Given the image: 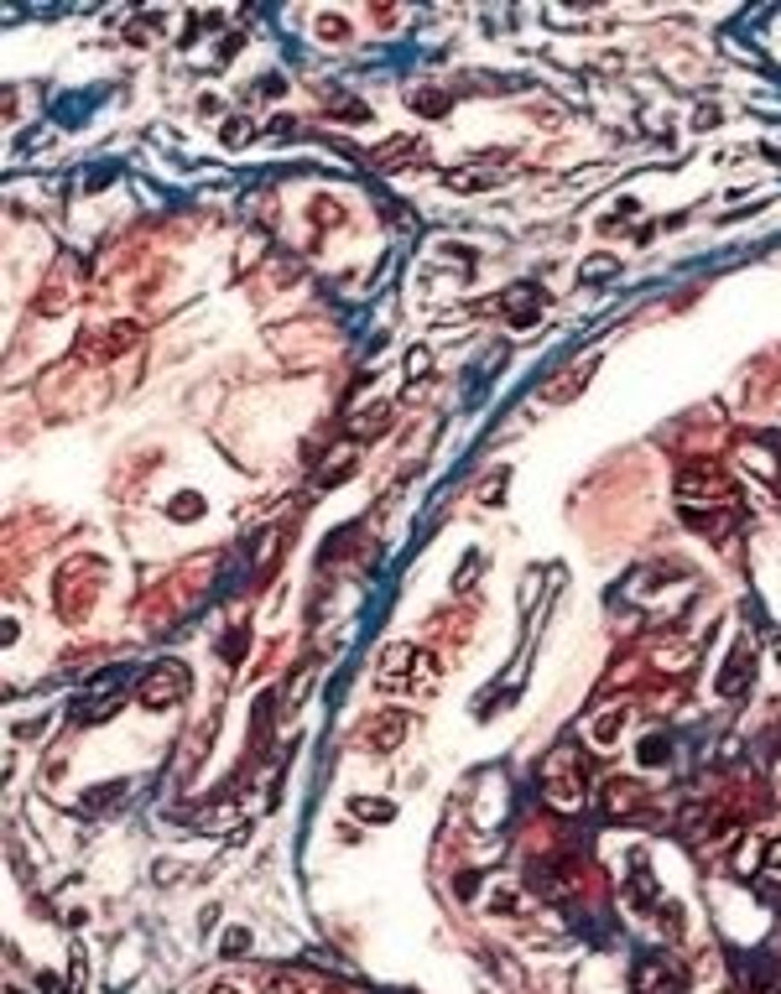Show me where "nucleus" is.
I'll return each instance as SVG.
<instances>
[{"label": "nucleus", "instance_id": "f257e3e1", "mask_svg": "<svg viewBox=\"0 0 781 994\" xmlns=\"http://www.w3.org/2000/svg\"><path fill=\"white\" fill-rule=\"evenodd\" d=\"M677 489H683V500H729V480L719 474V464H688L683 474H677Z\"/></svg>", "mask_w": 781, "mask_h": 994}, {"label": "nucleus", "instance_id": "f03ea898", "mask_svg": "<svg viewBox=\"0 0 781 994\" xmlns=\"http://www.w3.org/2000/svg\"><path fill=\"white\" fill-rule=\"evenodd\" d=\"M182 688H188V672H182V666H156V672L141 677L136 697H141L147 708H172V703L182 697Z\"/></svg>", "mask_w": 781, "mask_h": 994}, {"label": "nucleus", "instance_id": "7ed1b4c3", "mask_svg": "<svg viewBox=\"0 0 781 994\" xmlns=\"http://www.w3.org/2000/svg\"><path fill=\"white\" fill-rule=\"evenodd\" d=\"M635 990L641 994H677L683 990V973L672 964H661V958H646V964H635Z\"/></svg>", "mask_w": 781, "mask_h": 994}, {"label": "nucleus", "instance_id": "20e7f679", "mask_svg": "<svg viewBox=\"0 0 781 994\" xmlns=\"http://www.w3.org/2000/svg\"><path fill=\"white\" fill-rule=\"evenodd\" d=\"M422 662L417 646H407V640H396V646H386L381 651V666H375V677H381V688H401V677H407V666Z\"/></svg>", "mask_w": 781, "mask_h": 994}, {"label": "nucleus", "instance_id": "39448f33", "mask_svg": "<svg viewBox=\"0 0 781 994\" xmlns=\"http://www.w3.org/2000/svg\"><path fill=\"white\" fill-rule=\"evenodd\" d=\"M745 677H751V646H735L729 666L719 672V697H740L745 693Z\"/></svg>", "mask_w": 781, "mask_h": 994}, {"label": "nucleus", "instance_id": "423d86ee", "mask_svg": "<svg viewBox=\"0 0 781 994\" xmlns=\"http://www.w3.org/2000/svg\"><path fill=\"white\" fill-rule=\"evenodd\" d=\"M401 734H407V719H401V714H390V719L381 714V719L370 723L360 739L370 745V750H396V745H401Z\"/></svg>", "mask_w": 781, "mask_h": 994}, {"label": "nucleus", "instance_id": "0eeeda50", "mask_svg": "<svg viewBox=\"0 0 781 994\" xmlns=\"http://www.w3.org/2000/svg\"><path fill=\"white\" fill-rule=\"evenodd\" d=\"M594 364H600V360H594V355H584V360H573V364H568V375H563L558 386H547V391H542V396H547V401H573V396H578V386H584V380L594 375Z\"/></svg>", "mask_w": 781, "mask_h": 994}, {"label": "nucleus", "instance_id": "6e6552de", "mask_svg": "<svg viewBox=\"0 0 781 994\" xmlns=\"http://www.w3.org/2000/svg\"><path fill=\"white\" fill-rule=\"evenodd\" d=\"M401 156H422V141H412V136H401V141H390V146L375 151V167H386V172H396V167H407Z\"/></svg>", "mask_w": 781, "mask_h": 994}, {"label": "nucleus", "instance_id": "1a4fd4ad", "mask_svg": "<svg viewBox=\"0 0 781 994\" xmlns=\"http://www.w3.org/2000/svg\"><path fill=\"white\" fill-rule=\"evenodd\" d=\"M349 813L365 817V823H390V817H396V807H390V802H375V797H355V802H349Z\"/></svg>", "mask_w": 781, "mask_h": 994}, {"label": "nucleus", "instance_id": "9d476101", "mask_svg": "<svg viewBox=\"0 0 781 994\" xmlns=\"http://www.w3.org/2000/svg\"><path fill=\"white\" fill-rule=\"evenodd\" d=\"M386 422H390V406H386V401H375V406H370V417H360L349 432H355V438H375Z\"/></svg>", "mask_w": 781, "mask_h": 994}, {"label": "nucleus", "instance_id": "9b49d317", "mask_svg": "<svg viewBox=\"0 0 781 994\" xmlns=\"http://www.w3.org/2000/svg\"><path fill=\"white\" fill-rule=\"evenodd\" d=\"M626 896H631V906H635V901H641V906H651V901H657V880H651L646 870H641V874H631Z\"/></svg>", "mask_w": 781, "mask_h": 994}, {"label": "nucleus", "instance_id": "f8f14e48", "mask_svg": "<svg viewBox=\"0 0 781 994\" xmlns=\"http://www.w3.org/2000/svg\"><path fill=\"white\" fill-rule=\"evenodd\" d=\"M631 802H635V786L631 781H609V791H604V807H609V813H626Z\"/></svg>", "mask_w": 781, "mask_h": 994}, {"label": "nucleus", "instance_id": "ddd939ff", "mask_svg": "<svg viewBox=\"0 0 781 994\" xmlns=\"http://www.w3.org/2000/svg\"><path fill=\"white\" fill-rule=\"evenodd\" d=\"M412 110H417V115H443V110H449V94H438V89L427 94V89H417V94H412Z\"/></svg>", "mask_w": 781, "mask_h": 994}, {"label": "nucleus", "instance_id": "4468645a", "mask_svg": "<svg viewBox=\"0 0 781 994\" xmlns=\"http://www.w3.org/2000/svg\"><path fill=\"white\" fill-rule=\"evenodd\" d=\"M615 271H620L615 255H589V261H584V281H604V276H615Z\"/></svg>", "mask_w": 781, "mask_h": 994}, {"label": "nucleus", "instance_id": "2eb2a0df", "mask_svg": "<svg viewBox=\"0 0 781 994\" xmlns=\"http://www.w3.org/2000/svg\"><path fill=\"white\" fill-rule=\"evenodd\" d=\"M261 994H302V979L298 973H271L266 984H261Z\"/></svg>", "mask_w": 781, "mask_h": 994}, {"label": "nucleus", "instance_id": "dca6fc26", "mask_svg": "<svg viewBox=\"0 0 781 994\" xmlns=\"http://www.w3.org/2000/svg\"><path fill=\"white\" fill-rule=\"evenodd\" d=\"M620 723H626V708H615V714H604V719H600V723H594V739H600V745H609V739H615V729H620Z\"/></svg>", "mask_w": 781, "mask_h": 994}, {"label": "nucleus", "instance_id": "f3484780", "mask_svg": "<svg viewBox=\"0 0 781 994\" xmlns=\"http://www.w3.org/2000/svg\"><path fill=\"white\" fill-rule=\"evenodd\" d=\"M427 375V349H412L407 355V380H422Z\"/></svg>", "mask_w": 781, "mask_h": 994}, {"label": "nucleus", "instance_id": "a211bd4d", "mask_svg": "<svg viewBox=\"0 0 781 994\" xmlns=\"http://www.w3.org/2000/svg\"><path fill=\"white\" fill-rule=\"evenodd\" d=\"M224 141H230V146H245V141H250V125H245V121L224 125Z\"/></svg>", "mask_w": 781, "mask_h": 994}, {"label": "nucleus", "instance_id": "6ab92c4d", "mask_svg": "<svg viewBox=\"0 0 781 994\" xmlns=\"http://www.w3.org/2000/svg\"><path fill=\"white\" fill-rule=\"evenodd\" d=\"M318 31H323V37H329V42H333V37L344 31V21H339V16H318Z\"/></svg>", "mask_w": 781, "mask_h": 994}, {"label": "nucleus", "instance_id": "aec40b11", "mask_svg": "<svg viewBox=\"0 0 781 994\" xmlns=\"http://www.w3.org/2000/svg\"><path fill=\"white\" fill-rule=\"evenodd\" d=\"M198 511H204L198 500H182V505H178V500H172V515H182V521H193V515H198Z\"/></svg>", "mask_w": 781, "mask_h": 994}, {"label": "nucleus", "instance_id": "412c9836", "mask_svg": "<svg viewBox=\"0 0 781 994\" xmlns=\"http://www.w3.org/2000/svg\"><path fill=\"white\" fill-rule=\"evenodd\" d=\"M224 948H230V953H245V948H250V937H245V932H230V937H224Z\"/></svg>", "mask_w": 781, "mask_h": 994}, {"label": "nucleus", "instance_id": "4be33fe9", "mask_svg": "<svg viewBox=\"0 0 781 994\" xmlns=\"http://www.w3.org/2000/svg\"><path fill=\"white\" fill-rule=\"evenodd\" d=\"M495 911H500V916H506V911H516V896H511V890H500V896H495Z\"/></svg>", "mask_w": 781, "mask_h": 994}, {"label": "nucleus", "instance_id": "5701e85b", "mask_svg": "<svg viewBox=\"0 0 781 994\" xmlns=\"http://www.w3.org/2000/svg\"><path fill=\"white\" fill-rule=\"evenodd\" d=\"M766 859H771V870H777V865H781V844H771V848H766Z\"/></svg>", "mask_w": 781, "mask_h": 994}, {"label": "nucleus", "instance_id": "b1692460", "mask_svg": "<svg viewBox=\"0 0 781 994\" xmlns=\"http://www.w3.org/2000/svg\"><path fill=\"white\" fill-rule=\"evenodd\" d=\"M209 994H240V990H235V984H214Z\"/></svg>", "mask_w": 781, "mask_h": 994}, {"label": "nucleus", "instance_id": "393cba45", "mask_svg": "<svg viewBox=\"0 0 781 994\" xmlns=\"http://www.w3.org/2000/svg\"><path fill=\"white\" fill-rule=\"evenodd\" d=\"M323 994H349V990H344V984H329V990H323Z\"/></svg>", "mask_w": 781, "mask_h": 994}, {"label": "nucleus", "instance_id": "a878e982", "mask_svg": "<svg viewBox=\"0 0 781 994\" xmlns=\"http://www.w3.org/2000/svg\"><path fill=\"white\" fill-rule=\"evenodd\" d=\"M5 994H27V990H16V984H11V990H5Z\"/></svg>", "mask_w": 781, "mask_h": 994}]
</instances>
